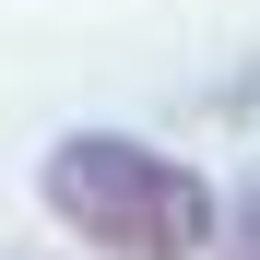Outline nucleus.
Instances as JSON below:
<instances>
[{
	"instance_id": "nucleus-2",
	"label": "nucleus",
	"mask_w": 260,
	"mask_h": 260,
	"mask_svg": "<svg viewBox=\"0 0 260 260\" xmlns=\"http://www.w3.org/2000/svg\"><path fill=\"white\" fill-rule=\"evenodd\" d=\"M213 248H225V260H260V166L225 189V225H213Z\"/></svg>"
},
{
	"instance_id": "nucleus-1",
	"label": "nucleus",
	"mask_w": 260,
	"mask_h": 260,
	"mask_svg": "<svg viewBox=\"0 0 260 260\" xmlns=\"http://www.w3.org/2000/svg\"><path fill=\"white\" fill-rule=\"evenodd\" d=\"M36 189H48L59 237H83L95 260H201L225 225V189L178 154L130 142V130H71Z\"/></svg>"
}]
</instances>
